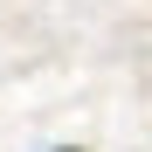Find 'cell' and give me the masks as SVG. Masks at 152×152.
<instances>
[{"mask_svg":"<svg viewBox=\"0 0 152 152\" xmlns=\"http://www.w3.org/2000/svg\"><path fill=\"white\" fill-rule=\"evenodd\" d=\"M62 152H69V145H62Z\"/></svg>","mask_w":152,"mask_h":152,"instance_id":"6da1fadb","label":"cell"}]
</instances>
